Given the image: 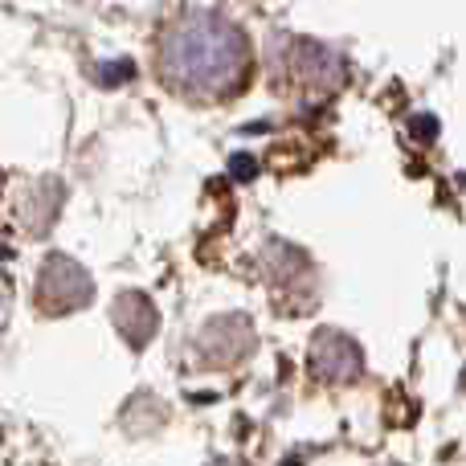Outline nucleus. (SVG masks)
I'll use <instances>...</instances> for the list:
<instances>
[{"label":"nucleus","mask_w":466,"mask_h":466,"mask_svg":"<svg viewBox=\"0 0 466 466\" xmlns=\"http://www.w3.org/2000/svg\"><path fill=\"white\" fill-rule=\"evenodd\" d=\"M164 70L193 95H233L249 74V46L221 16H188L164 41Z\"/></svg>","instance_id":"f257e3e1"},{"label":"nucleus","mask_w":466,"mask_h":466,"mask_svg":"<svg viewBox=\"0 0 466 466\" xmlns=\"http://www.w3.org/2000/svg\"><path fill=\"white\" fill-rule=\"evenodd\" d=\"M115 328L123 331V339H127L131 348H144L147 339L156 336V328H160V315H156L152 299H147L144 290L119 295L115 299Z\"/></svg>","instance_id":"20e7f679"},{"label":"nucleus","mask_w":466,"mask_h":466,"mask_svg":"<svg viewBox=\"0 0 466 466\" xmlns=\"http://www.w3.org/2000/svg\"><path fill=\"white\" fill-rule=\"evenodd\" d=\"M226 348V356H221V364H238L241 356H246V348H254V331L246 328V323L238 319V315H226V319L209 323L201 336V352L205 348Z\"/></svg>","instance_id":"39448f33"},{"label":"nucleus","mask_w":466,"mask_h":466,"mask_svg":"<svg viewBox=\"0 0 466 466\" xmlns=\"http://www.w3.org/2000/svg\"><path fill=\"white\" fill-rule=\"evenodd\" d=\"M311 372L328 385H348L364 372V356L356 348V339H348L344 331L323 328L319 336L311 339Z\"/></svg>","instance_id":"7ed1b4c3"},{"label":"nucleus","mask_w":466,"mask_h":466,"mask_svg":"<svg viewBox=\"0 0 466 466\" xmlns=\"http://www.w3.org/2000/svg\"><path fill=\"white\" fill-rule=\"evenodd\" d=\"M90 295H95V282H90V274L82 270L74 258L49 254L46 262H41V274H37V307L46 315H70V311H78V307L90 303Z\"/></svg>","instance_id":"f03ea898"}]
</instances>
